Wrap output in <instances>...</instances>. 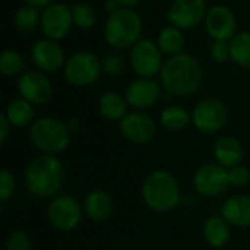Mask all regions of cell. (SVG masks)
I'll return each instance as SVG.
<instances>
[{
  "mask_svg": "<svg viewBox=\"0 0 250 250\" xmlns=\"http://www.w3.org/2000/svg\"><path fill=\"white\" fill-rule=\"evenodd\" d=\"M160 83L168 95L188 97L196 94L204 83V69L196 57L180 53L166 57L160 73Z\"/></svg>",
  "mask_w": 250,
  "mask_h": 250,
  "instance_id": "1",
  "label": "cell"
},
{
  "mask_svg": "<svg viewBox=\"0 0 250 250\" xmlns=\"http://www.w3.org/2000/svg\"><path fill=\"white\" fill-rule=\"evenodd\" d=\"M23 182L31 196L37 199L56 198L64 183V167L56 155L40 154L26 166Z\"/></svg>",
  "mask_w": 250,
  "mask_h": 250,
  "instance_id": "2",
  "label": "cell"
},
{
  "mask_svg": "<svg viewBox=\"0 0 250 250\" xmlns=\"http://www.w3.org/2000/svg\"><path fill=\"white\" fill-rule=\"evenodd\" d=\"M141 196L149 209L158 214H166L180 204L182 193L179 182L170 171L154 170L144 179Z\"/></svg>",
  "mask_w": 250,
  "mask_h": 250,
  "instance_id": "3",
  "label": "cell"
},
{
  "mask_svg": "<svg viewBox=\"0 0 250 250\" xmlns=\"http://www.w3.org/2000/svg\"><path fill=\"white\" fill-rule=\"evenodd\" d=\"M144 31L142 16L129 7H122L108 15L104 25V40L114 50H130Z\"/></svg>",
  "mask_w": 250,
  "mask_h": 250,
  "instance_id": "4",
  "label": "cell"
},
{
  "mask_svg": "<svg viewBox=\"0 0 250 250\" xmlns=\"http://www.w3.org/2000/svg\"><path fill=\"white\" fill-rule=\"evenodd\" d=\"M28 138L31 145L41 154L59 155L69 146L72 132L66 122L44 116L35 119V122L29 126Z\"/></svg>",
  "mask_w": 250,
  "mask_h": 250,
  "instance_id": "5",
  "label": "cell"
},
{
  "mask_svg": "<svg viewBox=\"0 0 250 250\" xmlns=\"http://www.w3.org/2000/svg\"><path fill=\"white\" fill-rule=\"evenodd\" d=\"M64 81L76 88H86L94 85L103 75L101 59L88 50H79L67 56L63 66Z\"/></svg>",
  "mask_w": 250,
  "mask_h": 250,
  "instance_id": "6",
  "label": "cell"
},
{
  "mask_svg": "<svg viewBox=\"0 0 250 250\" xmlns=\"http://www.w3.org/2000/svg\"><path fill=\"white\" fill-rule=\"evenodd\" d=\"M164 54L155 40L141 38L129 50V64L138 78L160 76L164 66Z\"/></svg>",
  "mask_w": 250,
  "mask_h": 250,
  "instance_id": "7",
  "label": "cell"
},
{
  "mask_svg": "<svg viewBox=\"0 0 250 250\" xmlns=\"http://www.w3.org/2000/svg\"><path fill=\"white\" fill-rule=\"evenodd\" d=\"M192 113V125L202 135H215L224 129L229 122V108L220 98L201 100Z\"/></svg>",
  "mask_w": 250,
  "mask_h": 250,
  "instance_id": "8",
  "label": "cell"
},
{
  "mask_svg": "<svg viewBox=\"0 0 250 250\" xmlns=\"http://www.w3.org/2000/svg\"><path fill=\"white\" fill-rule=\"evenodd\" d=\"M83 208L79 201L70 195H57L47 205V220L59 231L67 233L79 227Z\"/></svg>",
  "mask_w": 250,
  "mask_h": 250,
  "instance_id": "9",
  "label": "cell"
},
{
  "mask_svg": "<svg viewBox=\"0 0 250 250\" xmlns=\"http://www.w3.org/2000/svg\"><path fill=\"white\" fill-rule=\"evenodd\" d=\"M192 185L199 196L218 198L231 186L229 179V168L220 166L218 163H207L195 171Z\"/></svg>",
  "mask_w": 250,
  "mask_h": 250,
  "instance_id": "10",
  "label": "cell"
},
{
  "mask_svg": "<svg viewBox=\"0 0 250 250\" xmlns=\"http://www.w3.org/2000/svg\"><path fill=\"white\" fill-rule=\"evenodd\" d=\"M72 7L62 1H54L45 9L41 10V21H40V31L42 37L62 41L64 40L72 28Z\"/></svg>",
  "mask_w": 250,
  "mask_h": 250,
  "instance_id": "11",
  "label": "cell"
},
{
  "mask_svg": "<svg viewBox=\"0 0 250 250\" xmlns=\"http://www.w3.org/2000/svg\"><path fill=\"white\" fill-rule=\"evenodd\" d=\"M208 9L207 0H173L166 10V19L170 25L189 31L204 23Z\"/></svg>",
  "mask_w": 250,
  "mask_h": 250,
  "instance_id": "12",
  "label": "cell"
},
{
  "mask_svg": "<svg viewBox=\"0 0 250 250\" xmlns=\"http://www.w3.org/2000/svg\"><path fill=\"white\" fill-rule=\"evenodd\" d=\"M29 57L32 64L44 73H54L57 70H63V66L67 59L64 48L60 45V41L50 40L45 37L37 40L32 44L29 50Z\"/></svg>",
  "mask_w": 250,
  "mask_h": 250,
  "instance_id": "13",
  "label": "cell"
},
{
  "mask_svg": "<svg viewBox=\"0 0 250 250\" xmlns=\"http://www.w3.org/2000/svg\"><path fill=\"white\" fill-rule=\"evenodd\" d=\"M119 130L130 144L145 145L155 138L157 123L148 113L133 110L119 122Z\"/></svg>",
  "mask_w": 250,
  "mask_h": 250,
  "instance_id": "14",
  "label": "cell"
},
{
  "mask_svg": "<svg viewBox=\"0 0 250 250\" xmlns=\"http://www.w3.org/2000/svg\"><path fill=\"white\" fill-rule=\"evenodd\" d=\"M204 28L212 41L223 40L230 41L237 32V16L234 10L227 4H214L208 9Z\"/></svg>",
  "mask_w": 250,
  "mask_h": 250,
  "instance_id": "15",
  "label": "cell"
},
{
  "mask_svg": "<svg viewBox=\"0 0 250 250\" xmlns=\"http://www.w3.org/2000/svg\"><path fill=\"white\" fill-rule=\"evenodd\" d=\"M18 92L19 97L29 101L34 105H42L50 101L53 95V85L47 73L35 69L25 70L18 78Z\"/></svg>",
  "mask_w": 250,
  "mask_h": 250,
  "instance_id": "16",
  "label": "cell"
},
{
  "mask_svg": "<svg viewBox=\"0 0 250 250\" xmlns=\"http://www.w3.org/2000/svg\"><path fill=\"white\" fill-rule=\"evenodd\" d=\"M163 91L164 89L160 81L152 78H136L126 86L125 97L130 108L136 111H145L157 105V103L161 100Z\"/></svg>",
  "mask_w": 250,
  "mask_h": 250,
  "instance_id": "17",
  "label": "cell"
},
{
  "mask_svg": "<svg viewBox=\"0 0 250 250\" xmlns=\"http://www.w3.org/2000/svg\"><path fill=\"white\" fill-rule=\"evenodd\" d=\"M220 215L231 226L239 229H250V196L234 195L224 201Z\"/></svg>",
  "mask_w": 250,
  "mask_h": 250,
  "instance_id": "18",
  "label": "cell"
},
{
  "mask_svg": "<svg viewBox=\"0 0 250 250\" xmlns=\"http://www.w3.org/2000/svg\"><path fill=\"white\" fill-rule=\"evenodd\" d=\"M212 155L215 158V163H218L220 166L226 168H233L242 163L245 149L237 138L230 135H223L214 142Z\"/></svg>",
  "mask_w": 250,
  "mask_h": 250,
  "instance_id": "19",
  "label": "cell"
},
{
  "mask_svg": "<svg viewBox=\"0 0 250 250\" xmlns=\"http://www.w3.org/2000/svg\"><path fill=\"white\" fill-rule=\"evenodd\" d=\"M82 208L88 220L94 223H104L113 212V199L105 190L95 189L85 196Z\"/></svg>",
  "mask_w": 250,
  "mask_h": 250,
  "instance_id": "20",
  "label": "cell"
},
{
  "mask_svg": "<svg viewBox=\"0 0 250 250\" xmlns=\"http://www.w3.org/2000/svg\"><path fill=\"white\" fill-rule=\"evenodd\" d=\"M98 113L110 122H120L129 113V104L125 94L107 91L98 98Z\"/></svg>",
  "mask_w": 250,
  "mask_h": 250,
  "instance_id": "21",
  "label": "cell"
},
{
  "mask_svg": "<svg viewBox=\"0 0 250 250\" xmlns=\"http://www.w3.org/2000/svg\"><path fill=\"white\" fill-rule=\"evenodd\" d=\"M155 41L160 50L163 51V54L167 57H171V56L183 53L185 45H186V35L183 29L168 23V25H164L158 31Z\"/></svg>",
  "mask_w": 250,
  "mask_h": 250,
  "instance_id": "22",
  "label": "cell"
},
{
  "mask_svg": "<svg viewBox=\"0 0 250 250\" xmlns=\"http://www.w3.org/2000/svg\"><path fill=\"white\" fill-rule=\"evenodd\" d=\"M230 237H231V226L221 215H212L205 221L204 239L211 248L214 249L224 248L230 242Z\"/></svg>",
  "mask_w": 250,
  "mask_h": 250,
  "instance_id": "23",
  "label": "cell"
},
{
  "mask_svg": "<svg viewBox=\"0 0 250 250\" xmlns=\"http://www.w3.org/2000/svg\"><path fill=\"white\" fill-rule=\"evenodd\" d=\"M12 127H26L35 122V105L22 97L12 100L3 111Z\"/></svg>",
  "mask_w": 250,
  "mask_h": 250,
  "instance_id": "24",
  "label": "cell"
},
{
  "mask_svg": "<svg viewBox=\"0 0 250 250\" xmlns=\"http://www.w3.org/2000/svg\"><path fill=\"white\" fill-rule=\"evenodd\" d=\"M160 123L168 132H180L192 123V113L182 105H168L161 111Z\"/></svg>",
  "mask_w": 250,
  "mask_h": 250,
  "instance_id": "25",
  "label": "cell"
},
{
  "mask_svg": "<svg viewBox=\"0 0 250 250\" xmlns=\"http://www.w3.org/2000/svg\"><path fill=\"white\" fill-rule=\"evenodd\" d=\"M40 21H41V12L28 4L19 6L13 15V26L19 34L23 35H29L37 29H40Z\"/></svg>",
  "mask_w": 250,
  "mask_h": 250,
  "instance_id": "26",
  "label": "cell"
},
{
  "mask_svg": "<svg viewBox=\"0 0 250 250\" xmlns=\"http://www.w3.org/2000/svg\"><path fill=\"white\" fill-rule=\"evenodd\" d=\"M230 48H231V60L246 69L250 70V31H239L231 40H230Z\"/></svg>",
  "mask_w": 250,
  "mask_h": 250,
  "instance_id": "27",
  "label": "cell"
},
{
  "mask_svg": "<svg viewBox=\"0 0 250 250\" xmlns=\"http://www.w3.org/2000/svg\"><path fill=\"white\" fill-rule=\"evenodd\" d=\"M70 7H72L73 25L76 28H79L82 31H88L95 26V23L98 21V15L92 4H89L86 1H76Z\"/></svg>",
  "mask_w": 250,
  "mask_h": 250,
  "instance_id": "28",
  "label": "cell"
},
{
  "mask_svg": "<svg viewBox=\"0 0 250 250\" xmlns=\"http://www.w3.org/2000/svg\"><path fill=\"white\" fill-rule=\"evenodd\" d=\"M25 60L22 54L13 48H6L0 54V72L3 76H21L25 70Z\"/></svg>",
  "mask_w": 250,
  "mask_h": 250,
  "instance_id": "29",
  "label": "cell"
},
{
  "mask_svg": "<svg viewBox=\"0 0 250 250\" xmlns=\"http://www.w3.org/2000/svg\"><path fill=\"white\" fill-rule=\"evenodd\" d=\"M4 250H32V240L28 233L21 229H15L4 240Z\"/></svg>",
  "mask_w": 250,
  "mask_h": 250,
  "instance_id": "30",
  "label": "cell"
},
{
  "mask_svg": "<svg viewBox=\"0 0 250 250\" xmlns=\"http://www.w3.org/2000/svg\"><path fill=\"white\" fill-rule=\"evenodd\" d=\"M103 73L108 76H119L125 72L126 62L119 53H108L101 59Z\"/></svg>",
  "mask_w": 250,
  "mask_h": 250,
  "instance_id": "31",
  "label": "cell"
},
{
  "mask_svg": "<svg viewBox=\"0 0 250 250\" xmlns=\"http://www.w3.org/2000/svg\"><path fill=\"white\" fill-rule=\"evenodd\" d=\"M209 56L212 62L215 63H226L231 60V48H230V41H223V40H215L209 45Z\"/></svg>",
  "mask_w": 250,
  "mask_h": 250,
  "instance_id": "32",
  "label": "cell"
},
{
  "mask_svg": "<svg viewBox=\"0 0 250 250\" xmlns=\"http://www.w3.org/2000/svg\"><path fill=\"white\" fill-rule=\"evenodd\" d=\"M16 189V180L15 176L7 170L1 168L0 171V202H6Z\"/></svg>",
  "mask_w": 250,
  "mask_h": 250,
  "instance_id": "33",
  "label": "cell"
},
{
  "mask_svg": "<svg viewBox=\"0 0 250 250\" xmlns=\"http://www.w3.org/2000/svg\"><path fill=\"white\" fill-rule=\"evenodd\" d=\"M229 179L230 185L236 188H243L250 183V171L248 167L239 164L233 168H229Z\"/></svg>",
  "mask_w": 250,
  "mask_h": 250,
  "instance_id": "34",
  "label": "cell"
},
{
  "mask_svg": "<svg viewBox=\"0 0 250 250\" xmlns=\"http://www.w3.org/2000/svg\"><path fill=\"white\" fill-rule=\"evenodd\" d=\"M10 129H12L10 122L7 120L6 114L1 113L0 114V144L1 145H4L7 142V138L10 136Z\"/></svg>",
  "mask_w": 250,
  "mask_h": 250,
  "instance_id": "35",
  "label": "cell"
},
{
  "mask_svg": "<svg viewBox=\"0 0 250 250\" xmlns=\"http://www.w3.org/2000/svg\"><path fill=\"white\" fill-rule=\"evenodd\" d=\"M23 4H28V6H32L38 10H42L45 9L47 6H50L51 3H54L56 0H21Z\"/></svg>",
  "mask_w": 250,
  "mask_h": 250,
  "instance_id": "36",
  "label": "cell"
},
{
  "mask_svg": "<svg viewBox=\"0 0 250 250\" xmlns=\"http://www.w3.org/2000/svg\"><path fill=\"white\" fill-rule=\"evenodd\" d=\"M119 9H122V6L117 3V0H105V1H104V10H105L108 15L117 12Z\"/></svg>",
  "mask_w": 250,
  "mask_h": 250,
  "instance_id": "37",
  "label": "cell"
},
{
  "mask_svg": "<svg viewBox=\"0 0 250 250\" xmlns=\"http://www.w3.org/2000/svg\"><path fill=\"white\" fill-rule=\"evenodd\" d=\"M66 125H67V127L70 129L72 133L78 132L79 127H81V122H79V119H76V117H70V119L66 122Z\"/></svg>",
  "mask_w": 250,
  "mask_h": 250,
  "instance_id": "38",
  "label": "cell"
},
{
  "mask_svg": "<svg viewBox=\"0 0 250 250\" xmlns=\"http://www.w3.org/2000/svg\"><path fill=\"white\" fill-rule=\"evenodd\" d=\"M117 3L122 6V7H129V9H133L138 3H141V0H117Z\"/></svg>",
  "mask_w": 250,
  "mask_h": 250,
  "instance_id": "39",
  "label": "cell"
}]
</instances>
